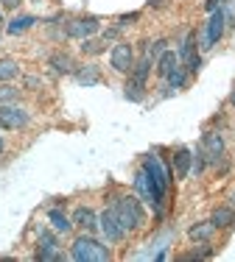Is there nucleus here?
Masks as SVG:
<instances>
[{"mask_svg":"<svg viewBox=\"0 0 235 262\" xmlns=\"http://www.w3.org/2000/svg\"><path fill=\"white\" fill-rule=\"evenodd\" d=\"M112 209H115L118 221H121L123 232H134V229H140V226H143V221H146V212H143V207H140V201L134 195L118 198Z\"/></svg>","mask_w":235,"mask_h":262,"instance_id":"1","label":"nucleus"},{"mask_svg":"<svg viewBox=\"0 0 235 262\" xmlns=\"http://www.w3.org/2000/svg\"><path fill=\"white\" fill-rule=\"evenodd\" d=\"M143 170L146 176L151 179L154 184V201H157V212L163 209V201H165V192H168V182H171V173L163 167V162L157 157H146L143 159Z\"/></svg>","mask_w":235,"mask_h":262,"instance_id":"2","label":"nucleus"},{"mask_svg":"<svg viewBox=\"0 0 235 262\" xmlns=\"http://www.w3.org/2000/svg\"><path fill=\"white\" fill-rule=\"evenodd\" d=\"M70 257L76 262H107L112 254H109L107 246H101V243L92 240V237H79L70 246Z\"/></svg>","mask_w":235,"mask_h":262,"instance_id":"3","label":"nucleus"},{"mask_svg":"<svg viewBox=\"0 0 235 262\" xmlns=\"http://www.w3.org/2000/svg\"><path fill=\"white\" fill-rule=\"evenodd\" d=\"M221 34H224V11L216 9L210 11V20H207V28H205V36H202V48H213L216 42L221 39Z\"/></svg>","mask_w":235,"mask_h":262,"instance_id":"4","label":"nucleus"},{"mask_svg":"<svg viewBox=\"0 0 235 262\" xmlns=\"http://www.w3.org/2000/svg\"><path fill=\"white\" fill-rule=\"evenodd\" d=\"M109 64H112L118 73H132V67H134L132 45H126V42H118V45L112 48V53H109Z\"/></svg>","mask_w":235,"mask_h":262,"instance_id":"5","label":"nucleus"},{"mask_svg":"<svg viewBox=\"0 0 235 262\" xmlns=\"http://www.w3.org/2000/svg\"><path fill=\"white\" fill-rule=\"evenodd\" d=\"M98 31V20L95 17H76L65 26V36H73V39H87Z\"/></svg>","mask_w":235,"mask_h":262,"instance_id":"6","label":"nucleus"},{"mask_svg":"<svg viewBox=\"0 0 235 262\" xmlns=\"http://www.w3.org/2000/svg\"><path fill=\"white\" fill-rule=\"evenodd\" d=\"M199 154L205 157V162H219L221 157H224V140H221V134H216V131H207V134L202 137Z\"/></svg>","mask_w":235,"mask_h":262,"instance_id":"7","label":"nucleus"},{"mask_svg":"<svg viewBox=\"0 0 235 262\" xmlns=\"http://www.w3.org/2000/svg\"><path fill=\"white\" fill-rule=\"evenodd\" d=\"M26 123H28V112L26 109H17V106H0V128L14 131V128H23Z\"/></svg>","mask_w":235,"mask_h":262,"instance_id":"8","label":"nucleus"},{"mask_svg":"<svg viewBox=\"0 0 235 262\" xmlns=\"http://www.w3.org/2000/svg\"><path fill=\"white\" fill-rule=\"evenodd\" d=\"M179 59L185 61V70H188V73H196L202 67V59H199V53H196V34L185 36L182 51H179Z\"/></svg>","mask_w":235,"mask_h":262,"instance_id":"9","label":"nucleus"},{"mask_svg":"<svg viewBox=\"0 0 235 262\" xmlns=\"http://www.w3.org/2000/svg\"><path fill=\"white\" fill-rule=\"evenodd\" d=\"M98 226L104 229V234H107V240H112V243H118L123 234V226H121V221H118V215H115V209H107L101 217H98Z\"/></svg>","mask_w":235,"mask_h":262,"instance_id":"10","label":"nucleus"},{"mask_svg":"<svg viewBox=\"0 0 235 262\" xmlns=\"http://www.w3.org/2000/svg\"><path fill=\"white\" fill-rule=\"evenodd\" d=\"M36 259H42V262L62 259V254L56 251V240H53V234H48V232H42V234H40V246H36Z\"/></svg>","mask_w":235,"mask_h":262,"instance_id":"11","label":"nucleus"},{"mask_svg":"<svg viewBox=\"0 0 235 262\" xmlns=\"http://www.w3.org/2000/svg\"><path fill=\"white\" fill-rule=\"evenodd\" d=\"M73 226L84 229V232H95L98 229V215L90 207H79L76 212H73Z\"/></svg>","mask_w":235,"mask_h":262,"instance_id":"12","label":"nucleus"},{"mask_svg":"<svg viewBox=\"0 0 235 262\" xmlns=\"http://www.w3.org/2000/svg\"><path fill=\"white\" fill-rule=\"evenodd\" d=\"M48 64H51V70L59 73V76H70V73H76V61H73L67 53H51Z\"/></svg>","mask_w":235,"mask_h":262,"instance_id":"13","label":"nucleus"},{"mask_svg":"<svg viewBox=\"0 0 235 262\" xmlns=\"http://www.w3.org/2000/svg\"><path fill=\"white\" fill-rule=\"evenodd\" d=\"M73 76H76V81L82 86H95L98 81H101V70H98V64H84V67H79Z\"/></svg>","mask_w":235,"mask_h":262,"instance_id":"14","label":"nucleus"},{"mask_svg":"<svg viewBox=\"0 0 235 262\" xmlns=\"http://www.w3.org/2000/svg\"><path fill=\"white\" fill-rule=\"evenodd\" d=\"M190 162H193V154H190L188 148H177V154H174V173H177V179L188 176Z\"/></svg>","mask_w":235,"mask_h":262,"instance_id":"15","label":"nucleus"},{"mask_svg":"<svg viewBox=\"0 0 235 262\" xmlns=\"http://www.w3.org/2000/svg\"><path fill=\"white\" fill-rule=\"evenodd\" d=\"M134 187H138V192L143 195V201H148L154 209H157V201H154V184H151V179L146 176V170H140L138 176H134Z\"/></svg>","mask_w":235,"mask_h":262,"instance_id":"16","label":"nucleus"},{"mask_svg":"<svg viewBox=\"0 0 235 262\" xmlns=\"http://www.w3.org/2000/svg\"><path fill=\"white\" fill-rule=\"evenodd\" d=\"M210 223H213L216 229H230L235 223V212L230 207H216L213 215H210Z\"/></svg>","mask_w":235,"mask_h":262,"instance_id":"17","label":"nucleus"},{"mask_svg":"<svg viewBox=\"0 0 235 262\" xmlns=\"http://www.w3.org/2000/svg\"><path fill=\"white\" fill-rule=\"evenodd\" d=\"M177 67H179V56H177L174 51H165V53L157 59V73H160L163 78H168L171 73L177 70Z\"/></svg>","mask_w":235,"mask_h":262,"instance_id":"18","label":"nucleus"},{"mask_svg":"<svg viewBox=\"0 0 235 262\" xmlns=\"http://www.w3.org/2000/svg\"><path fill=\"white\" fill-rule=\"evenodd\" d=\"M213 232H216V226L210 221H205V223H196V226H190V232H188V237L193 243H207L210 237H213Z\"/></svg>","mask_w":235,"mask_h":262,"instance_id":"19","label":"nucleus"},{"mask_svg":"<svg viewBox=\"0 0 235 262\" xmlns=\"http://www.w3.org/2000/svg\"><path fill=\"white\" fill-rule=\"evenodd\" d=\"M48 221H51V226L56 229V232H62V234L73 229V221H70V217H67L62 209H51V212H48Z\"/></svg>","mask_w":235,"mask_h":262,"instance_id":"20","label":"nucleus"},{"mask_svg":"<svg viewBox=\"0 0 235 262\" xmlns=\"http://www.w3.org/2000/svg\"><path fill=\"white\" fill-rule=\"evenodd\" d=\"M17 76H20V64L14 59H0V84H6V81H11Z\"/></svg>","mask_w":235,"mask_h":262,"instance_id":"21","label":"nucleus"},{"mask_svg":"<svg viewBox=\"0 0 235 262\" xmlns=\"http://www.w3.org/2000/svg\"><path fill=\"white\" fill-rule=\"evenodd\" d=\"M34 23H36V17L23 14V17H14V20H9L6 31H9V34H23V31H28L31 26H34Z\"/></svg>","mask_w":235,"mask_h":262,"instance_id":"22","label":"nucleus"},{"mask_svg":"<svg viewBox=\"0 0 235 262\" xmlns=\"http://www.w3.org/2000/svg\"><path fill=\"white\" fill-rule=\"evenodd\" d=\"M123 90H126V98H129V101H143V90H146V84H143V81L129 78Z\"/></svg>","mask_w":235,"mask_h":262,"instance_id":"23","label":"nucleus"},{"mask_svg":"<svg viewBox=\"0 0 235 262\" xmlns=\"http://www.w3.org/2000/svg\"><path fill=\"white\" fill-rule=\"evenodd\" d=\"M148 73H151V59H148V56H146L143 61H138V64L132 67V78H134V81H143V84H146Z\"/></svg>","mask_w":235,"mask_h":262,"instance_id":"24","label":"nucleus"},{"mask_svg":"<svg viewBox=\"0 0 235 262\" xmlns=\"http://www.w3.org/2000/svg\"><path fill=\"white\" fill-rule=\"evenodd\" d=\"M11 101H17V90L11 84H0V106H9Z\"/></svg>","mask_w":235,"mask_h":262,"instance_id":"25","label":"nucleus"},{"mask_svg":"<svg viewBox=\"0 0 235 262\" xmlns=\"http://www.w3.org/2000/svg\"><path fill=\"white\" fill-rule=\"evenodd\" d=\"M82 51L90 53V56H95V53L104 51V42H101V39H90V36H87V39L82 42Z\"/></svg>","mask_w":235,"mask_h":262,"instance_id":"26","label":"nucleus"},{"mask_svg":"<svg viewBox=\"0 0 235 262\" xmlns=\"http://www.w3.org/2000/svg\"><path fill=\"white\" fill-rule=\"evenodd\" d=\"M210 254H213V248H210V246H202V248H196V251L185 254V257H182V262H190V259H207Z\"/></svg>","mask_w":235,"mask_h":262,"instance_id":"27","label":"nucleus"},{"mask_svg":"<svg viewBox=\"0 0 235 262\" xmlns=\"http://www.w3.org/2000/svg\"><path fill=\"white\" fill-rule=\"evenodd\" d=\"M185 76H188V70H182V67H177V70L168 76L171 86H182V84H185Z\"/></svg>","mask_w":235,"mask_h":262,"instance_id":"28","label":"nucleus"},{"mask_svg":"<svg viewBox=\"0 0 235 262\" xmlns=\"http://www.w3.org/2000/svg\"><path fill=\"white\" fill-rule=\"evenodd\" d=\"M165 45H168L165 39H157L151 48H148V53H146V56H148V59H154V56H163V53H165Z\"/></svg>","mask_w":235,"mask_h":262,"instance_id":"29","label":"nucleus"},{"mask_svg":"<svg viewBox=\"0 0 235 262\" xmlns=\"http://www.w3.org/2000/svg\"><path fill=\"white\" fill-rule=\"evenodd\" d=\"M219 3H221V0H205V9L207 11H216V9H219Z\"/></svg>","mask_w":235,"mask_h":262,"instance_id":"30","label":"nucleus"},{"mask_svg":"<svg viewBox=\"0 0 235 262\" xmlns=\"http://www.w3.org/2000/svg\"><path fill=\"white\" fill-rule=\"evenodd\" d=\"M132 20H138V14H123V17H121V26H129Z\"/></svg>","mask_w":235,"mask_h":262,"instance_id":"31","label":"nucleus"},{"mask_svg":"<svg viewBox=\"0 0 235 262\" xmlns=\"http://www.w3.org/2000/svg\"><path fill=\"white\" fill-rule=\"evenodd\" d=\"M0 3H3V9H14V6L20 3V0H0Z\"/></svg>","mask_w":235,"mask_h":262,"instance_id":"32","label":"nucleus"},{"mask_svg":"<svg viewBox=\"0 0 235 262\" xmlns=\"http://www.w3.org/2000/svg\"><path fill=\"white\" fill-rule=\"evenodd\" d=\"M0 154H3V137H0Z\"/></svg>","mask_w":235,"mask_h":262,"instance_id":"33","label":"nucleus"},{"mask_svg":"<svg viewBox=\"0 0 235 262\" xmlns=\"http://www.w3.org/2000/svg\"><path fill=\"white\" fill-rule=\"evenodd\" d=\"M230 103H232V106H235V92H232V98H230Z\"/></svg>","mask_w":235,"mask_h":262,"instance_id":"34","label":"nucleus"},{"mask_svg":"<svg viewBox=\"0 0 235 262\" xmlns=\"http://www.w3.org/2000/svg\"><path fill=\"white\" fill-rule=\"evenodd\" d=\"M232 204H235V195H232Z\"/></svg>","mask_w":235,"mask_h":262,"instance_id":"35","label":"nucleus"},{"mask_svg":"<svg viewBox=\"0 0 235 262\" xmlns=\"http://www.w3.org/2000/svg\"><path fill=\"white\" fill-rule=\"evenodd\" d=\"M0 36H3V34H0Z\"/></svg>","mask_w":235,"mask_h":262,"instance_id":"36","label":"nucleus"}]
</instances>
